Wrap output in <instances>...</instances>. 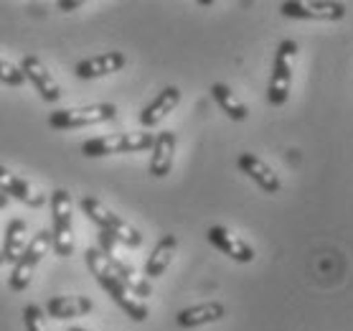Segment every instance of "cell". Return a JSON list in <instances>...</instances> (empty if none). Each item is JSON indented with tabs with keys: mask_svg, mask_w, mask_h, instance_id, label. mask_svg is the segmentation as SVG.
<instances>
[{
	"mask_svg": "<svg viewBox=\"0 0 353 331\" xmlns=\"http://www.w3.org/2000/svg\"><path fill=\"white\" fill-rule=\"evenodd\" d=\"M84 6V0H59L57 3V8L61 10H74V8H81Z\"/></svg>",
	"mask_w": 353,
	"mask_h": 331,
	"instance_id": "obj_25",
	"label": "cell"
},
{
	"mask_svg": "<svg viewBox=\"0 0 353 331\" xmlns=\"http://www.w3.org/2000/svg\"><path fill=\"white\" fill-rule=\"evenodd\" d=\"M125 64H128V57L122 51H105L99 57H89L84 62H77L74 74L79 79H99V77H107V74L122 72Z\"/></svg>",
	"mask_w": 353,
	"mask_h": 331,
	"instance_id": "obj_10",
	"label": "cell"
},
{
	"mask_svg": "<svg viewBox=\"0 0 353 331\" xmlns=\"http://www.w3.org/2000/svg\"><path fill=\"white\" fill-rule=\"evenodd\" d=\"M51 247L59 258H72L77 247L72 225V196L66 189L51 191Z\"/></svg>",
	"mask_w": 353,
	"mask_h": 331,
	"instance_id": "obj_3",
	"label": "cell"
},
{
	"mask_svg": "<svg viewBox=\"0 0 353 331\" xmlns=\"http://www.w3.org/2000/svg\"><path fill=\"white\" fill-rule=\"evenodd\" d=\"M48 247H51V232H48V229H41V232L33 234V240L26 245V250L21 252L18 263L13 265V273H10V278H8L10 291L23 293L26 288L31 285L33 270L39 267V263L43 260Z\"/></svg>",
	"mask_w": 353,
	"mask_h": 331,
	"instance_id": "obj_7",
	"label": "cell"
},
{
	"mask_svg": "<svg viewBox=\"0 0 353 331\" xmlns=\"http://www.w3.org/2000/svg\"><path fill=\"white\" fill-rule=\"evenodd\" d=\"M69 331H92V329H81V326H72Z\"/></svg>",
	"mask_w": 353,
	"mask_h": 331,
	"instance_id": "obj_27",
	"label": "cell"
},
{
	"mask_svg": "<svg viewBox=\"0 0 353 331\" xmlns=\"http://www.w3.org/2000/svg\"><path fill=\"white\" fill-rule=\"evenodd\" d=\"M18 69H21V74L26 77V82H31L33 89L39 92L43 102L54 105V102L61 100V87H59V82L51 77V72H48L46 66L41 64L39 57L26 54V57L21 59V66H18Z\"/></svg>",
	"mask_w": 353,
	"mask_h": 331,
	"instance_id": "obj_9",
	"label": "cell"
},
{
	"mask_svg": "<svg viewBox=\"0 0 353 331\" xmlns=\"http://www.w3.org/2000/svg\"><path fill=\"white\" fill-rule=\"evenodd\" d=\"M79 204H81V211L99 227V232L112 234L114 240L122 243L125 247H140V245H143V234H140V229H135L130 222H125L120 214H114V211L110 209V207H105L99 199H94V196H84Z\"/></svg>",
	"mask_w": 353,
	"mask_h": 331,
	"instance_id": "obj_2",
	"label": "cell"
},
{
	"mask_svg": "<svg viewBox=\"0 0 353 331\" xmlns=\"http://www.w3.org/2000/svg\"><path fill=\"white\" fill-rule=\"evenodd\" d=\"M107 263H110V267L114 270V275L122 281V285L128 288L135 299H148V296H153V285H150V281L145 278V275H140L132 265H128L125 260H120L117 255H105Z\"/></svg>",
	"mask_w": 353,
	"mask_h": 331,
	"instance_id": "obj_17",
	"label": "cell"
},
{
	"mask_svg": "<svg viewBox=\"0 0 353 331\" xmlns=\"http://www.w3.org/2000/svg\"><path fill=\"white\" fill-rule=\"evenodd\" d=\"M0 84H8V87H23L26 77L21 74L18 66H13L10 62L0 59Z\"/></svg>",
	"mask_w": 353,
	"mask_h": 331,
	"instance_id": "obj_23",
	"label": "cell"
},
{
	"mask_svg": "<svg viewBox=\"0 0 353 331\" xmlns=\"http://www.w3.org/2000/svg\"><path fill=\"white\" fill-rule=\"evenodd\" d=\"M282 16L305 18V21H341L345 16L343 3L333 0H288L280 6Z\"/></svg>",
	"mask_w": 353,
	"mask_h": 331,
	"instance_id": "obj_8",
	"label": "cell"
},
{
	"mask_svg": "<svg viewBox=\"0 0 353 331\" xmlns=\"http://www.w3.org/2000/svg\"><path fill=\"white\" fill-rule=\"evenodd\" d=\"M297 57V44L292 39L280 41L277 54H274L272 74L267 84V102L272 107H282L290 100V87H292V62Z\"/></svg>",
	"mask_w": 353,
	"mask_h": 331,
	"instance_id": "obj_5",
	"label": "cell"
},
{
	"mask_svg": "<svg viewBox=\"0 0 353 331\" xmlns=\"http://www.w3.org/2000/svg\"><path fill=\"white\" fill-rule=\"evenodd\" d=\"M155 135L153 133H114V135H99L89 138L79 146L81 155L87 158H102V155H114V153H140L153 148Z\"/></svg>",
	"mask_w": 353,
	"mask_h": 331,
	"instance_id": "obj_4",
	"label": "cell"
},
{
	"mask_svg": "<svg viewBox=\"0 0 353 331\" xmlns=\"http://www.w3.org/2000/svg\"><path fill=\"white\" fill-rule=\"evenodd\" d=\"M26 222L21 217L10 219L8 227H6V237H3V263H10L16 265L21 252L26 250Z\"/></svg>",
	"mask_w": 353,
	"mask_h": 331,
	"instance_id": "obj_20",
	"label": "cell"
},
{
	"mask_svg": "<svg viewBox=\"0 0 353 331\" xmlns=\"http://www.w3.org/2000/svg\"><path fill=\"white\" fill-rule=\"evenodd\" d=\"M92 299L87 296H51L46 301V314L54 316V319H77V316H87L92 314Z\"/></svg>",
	"mask_w": 353,
	"mask_h": 331,
	"instance_id": "obj_18",
	"label": "cell"
},
{
	"mask_svg": "<svg viewBox=\"0 0 353 331\" xmlns=\"http://www.w3.org/2000/svg\"><path fill=\"white\" fill-rule=\"evenodd\" d=\"M84 263H87L89 273L94 275V281L110 293V299H112L132 321H145V319L150 316V311H148V306H145L143 301L135 299V296L122 285V281L114 275V270L110 267V263H107V258H105V252L99 250V247H89V250L84 252Z\"/></svg>",
	"mask_w": 353,
	"mask_h": 331,
	"instance_id": "obj_1",
	"label": "cell"
},
{
	"mask_svg": "<svg viewBox=\"0 0 353 331\" xmlns=\"http://www.w3.org/2000/svg\"><path fill=\"white\" fill-rule=\"evenodd\" d=\"M173 158H176V133L173 130H163L153 140V155H150V173L155 178L168 176L173 169Z\"/></svg>",
	"mask_w": 353,
	"mask_h": 331,
	"instance_id": "obj_16",
	"label": "cell"
},
{
	"mask_svg": "<svg viewBox=\"0 0 353 331\" xmlns=\"http://www.w3.org/2000/svg\"><path fill=\"white\" fill-rule=\"evenodd\" d=\"M21 316H23L26 331H51L48 329V321H46V311H43L41 306H36V303H28Z\"/></svg>",
	"mask_w": 353,
	"mask_h": 331,
	"instance_id": "obj_22",
	"label": "cell"
},
{
	"mask_svg": "<svg viewBox=\"0 0 353 331\" xmlns=\"http://www.w3.org/2000/svg\"><path fill=\"white\" fill-rule=\"evenodd\" d=\"M6 207H8V196L0 194V209H6Z\"/></svg>",
	"mask_w": 353,
	"mask_h": 331,
	"instance_id": "obj_26",
	"label": "cell"
},
{
	"mask_svg": "<svg viewBox=\"0 0 353 331\" xmlns=\"http://www.w3.org/2000/svg\"><path fill=\"white\" fill-rule=\"evenodd\" d=\"M114 117H117V105L114 102H97V105L57 110V113L48 115V125L54 130H77L99 125V122H110Z\"/></svg>",
	"mask_w": 353,
	"mask_h": 331,
	"instance_id": "obj_6",
	"label": "cell"
},
{
	"mask_svg": "<svg viewBox=\"0 0 353 331\" xmlns=\"http://www.w3.org/2000/svg\"><path fill=\"white\" fill-rule=\"evenodd\" d=\"M226 316V306L219 303V301H206V303H196V306H188L183 311H178L176 323L181 329H199V326H206V323H216Z\"/></svg>",
	"mask_w": 353,
	"mask_h": 331,
	"instance_id": "obj_15",
	"label": "cell"
},
{
	"mask_svg": "<svg viewBox=\"0 0 353 331\" xmlns=\"http://www.w3.org/2000/svg\"><path fill=\"white\" fill-rule=\"evenodd\" d=\"M0 194L13 196V199H18V202L26 204V207H31V209H41V207L46 204V196L39 194L26 178L10 173L6 166H0Z\"/></svg>",
	"mask_w": 353,
	"mask_h": 331,
	"instance_id": "obj_12",
	"label": "cell"
},
{
	"mask_svg": "<svg viewBox=\"0 0 353 331\" xmlns=\"http://www.w3.org/2000/svg\"><path fill=\"white\" fill-rule=\"evenodd\" d=\"M206 240H209L216 250H221L224 255H229L232 260H236V263H252V260H254V250H252L241 237H236L232 229H226V227H221V225L209 227Z\"/></svg>",
	"mask_w": 353,
	"mask_h": 331,
	"instance_id": "obj_11",
	"label": "cell"
},
{
	"mask_svg": "<svg viewBox=\"0 0 353 331\" xmlns=\"http://www.w3.org/2000/svg\"><path fill=\"white\" fill-rule=\"evenodd\" d=\"M176 247H178L176 234H163L161 240L155 243L150 258H148V263H145V278H148V281L161 278V275L168 270L170 260H173V255H176Z\"/></svg>",
	"mask_w": 353,
	"mask_h": 331,
	"instance_id": "obj_19",
	"label": "cell"
},
{
	"mask_svg": "<svg viewBox=\"0 0 353 331\" xmlns=\"http://www.w3.org/2000/svg\"><path fill=\"white\" fill-rule=\"evenodd\" d=\"M236 163H239V169L244 171L262 191H267V194H280V189H282L280 176H277L262 158H257L254 153H241L239 158H236Z\"/></svg>",
	"mask_w": 353,
	"mask_h": 331,
	"instance_id": "obj_13",
	"label": "cell"
},
{
	"mask_svg": "<svg viewBox=\"0 0 353 331\" xmlns=\"http://www.w3.org/2000/svg\"><path fill=\"white\" fill-rule=\"evenodd\" d=\"M178 102H181V89L170 84V87H165L163 92H158V97L150 100V102L143 107V113H140V125H143V128H155V125H161L163 117H168V115L178 107Z\"/></svg>",
	"mask_w": 353,
	"mask_h": 331,
	"instance_id": "obj_14",
	"label": "cell"
},
{
	"mask_svg": "<svg viewBox=\"0 0 353 331\" xmlns=\"http://www.w3.org/2000/svg\"><path fill=\"white\" fill-rule=\"evenodd\" d=\"M114 247H117V240H114L112 234L99 232V250L105 252V255H114Z\"/></svg>",
	"mask_w": 353,
	"mask_h": 331,
	"instance_id": "obj_24",
	"label": "cell"
},
{
	"mask_svg": "<svg viewBox=\"0 0 353 331\" xmlns=\"http://www.w3.org/2000/svg\"><path fill=\"white\" fill-rule=\"evenodd\" d=\"M211 97L216 100V105L224 110L232 120H236V122H241V120H247L249 117V110H247V105L241 102L236 95H234L232 89L226 87V84H221V82H216V84H211Z\"/></svg>",
	"mask_w": 353,
	"mask_h": 331,
	"instance_id": "obj_21",
	"label": "cell"
}]
</instances>
